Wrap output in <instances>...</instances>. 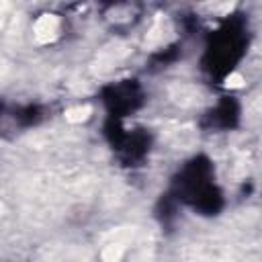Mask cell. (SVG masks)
Wrapping results in <instances>:
<instances>
[{
	"label": "cell",
	"instance_id": "6da1fadb",
	"mask_svg": "<svg viewBox=\"0 0 262 262\" xmlns=\"http://www.w3.org/2000/svg\"><path fill=\"white\" fill-rule=\"evenodd\" d=\"M57 29H59L57 18L51 16V14H45V16H41V18L35 23V37H37L41 43H47V41H51V39L57 35Z\"/></svg>",
	"mask_w": 262,
	"mask_h": 262
},
{
	"label": "cell",
	"instance_id": "7a4b0ae2",
	"mask_svg": "<svg viewBox=\"0 0 262 262\" xmlns=\"http://www.w3.org/2000/svg\"><path fill=\"white\" fill-rule=\"evenodd\" d=\"M88 113H90V111H88L86 106H84V108H82V106H78V108H72L66 117H68L70 121H84V119L88 117Z\"/></svg>",
	"mask_w": 262,
	"mask_h": 262
},
{
	"label": "cell",
	"instance_id": "3957f363",
	"mask_svg": "<svg viewBox=\"0 0 262 262\" xmlns=\"http://www.w3.org/2000/svg\"><path fill=\"white\" fill-rule=\"evenodd\" d=\"M0 211H2V205H0Z\"/></svg>",
	"mask_w": 262,
	"mask_h": 262
}]
</instances>
